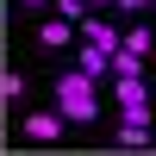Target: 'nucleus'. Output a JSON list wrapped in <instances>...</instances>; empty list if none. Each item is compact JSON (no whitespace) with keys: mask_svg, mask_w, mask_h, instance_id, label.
<instances>
[{"mask_svg":"<svg viewBox=\"0 0 156 156\" xmlns=\"http://www.w3.org/2000/svg\"><path fill=\"white\" fill-rule=\"evenodd\" d=\"M19 6H31V12H44V6H50V0H19Z\"/></svg>","mask_w":156,"mask_h":156,"instance_id":"f8f14e48","label":"nucleus"},{"mask_svg":"<svg viewBox=\"0 0 156 156\" xmlns=\"http://www.w3.org/2000/svg\"><path fill=\"white\" fill-rule=\"evenodd\" d=\"M81 37H87V50H100V56H112V50H119V31H112L106 19H94V12L81 19Z\"/></svg>","mask_w":156,"mask_h":156,"instance_id":"7ed1b4c3","label":"nucleus"},{"mask_svg":"<svg viewBox=\"0 0 156 156\" xmlns=\"http://www.w3.org/2000/svg\"><path fill=\"white\" fill-rule=\"evenodd\" d=\"M56 112H62V125H94L100 94H94V81H87L81 69H69V75L56 81Z\"/></svg>","mask_w":156,"mask_h":156,"instance_id":"f257e3e1","label":"nucleus"},{"mask_svg":"<svg viewBox=\"0 0 156 156\" xmlns=\"http://www.w3.org/2000/svg\"><path fill=\"white\" fill-rule=\"evenodd\" d=\"M0 75H6V69H0Z\"/></svg>","mask_w":156,"mask_h":156,"instance_id":"ddd939ff","label":"nucleus"},{"mask_svg":"<svg viewBox=\"0 0 156 156\" xmlns=\"http://www.w3.org/2000/svg\"><path fill=\"white\" fill-rule=\"evenodd\" d=\"M50 6H56V19H69V25H81L87 12H94V6H87V0H50Z\"/></svg>","mask_w":156,"mask_h":156,"instance_id":"6e6552de","label":"nucleus"},{"mask_svg":"<svg viewBox=\"0 0 156 156\" xmlns=\"http://www.w3.org/2000/svg\"><path fill=\"white\" fill-rule=\"evenodd\" d=\"M19 94H25V75L6 69V75H0V100H19Z\"/></svg>","mask_w":156,"mask_h":156,"instance_id":"1a4fd4ad","label":"nucleus"},{"mask_svg":"<svg viewBox=\"0 0 156 156\" xmlns=\"http://www.w3.org/2000/svg\"><path fill=\"white\" fill-rule=\"evenodd\" d=\"M69 37H75V25H69V19H44V31H37V44H44V50H62Z\"/></svg>","mask_w":156,"mask_h":156,"instance_id":"423d86ee","label":"nucleus"},{"mask_svg":"<svg viewBox=\"0 0 156 156\" xmlns=\"http://www.w3.org/2000/svg\"><path fill=\"white\" fill-rule=\"evenodd\" d=\"M25 137H31V144H50V137H62V112H25Z\"/></svg>","mask_w":156,"mask_h":156,"instance_id":"20e7f679","label":"nucleus"},{"mask_svg":"<svg viewBox=\"0 0 156 156\" xmlns=\"http://www.w3.org/2000/svg\"><path fill=\"white\" fill-rule=\"evenodd\" d=\"M112 100H119L125 119H150V87H144V81H119V94H112Z\"/></svg>","mask_w":156,"mask_h":156,"instance_id":"f03ea898","label":"nucleus"},{"mask_svg":"<svg viewBox=\"0 0 156 156\" xmlns=\"http://www.w3.org/2000/svg\"><path fill=\"white\" fill-rule=\"evenodd\" d=\"M150 144V119H125L119 125V150H144Z\"/></svg>","mask_w":156,"mask_h":156,"instance_id":"0eeeda50","label":"nucleus"},{"mask_svg":"<svg viewBox=\"0 0 156 156\" xmlns=\"http://www.w3.org/2000/svg\"><path fill=\"white\" fill-rule=\"evenodd\" d=\"M119 50H137V56H144V50H150V31H144V25H137V31H125Z\"/></svg>","mask_w":156,"mask_h":156,"instance_id":"9d476101","label":"nucleus"},{"mask_svg":"<svg viewBox=\"0 0 156 156\" xmlns=\"http://www.w3.org/2000/svg\"><path fill=\"white\" fill-rule=\"evenodd\" d=\"M106 75H112V81H144V56H137V50H112Z\"/></svg>","mask_w":156,"mask_h":156,"instance_id":"39448f33","label":"nucleus"},{"mask_svg":"<svg viewBox=\"0 0 156 156\" xmlns=\"http://www.w3.org/2000/svg\"><path fill=\"white\" fill-rule=\"evenodd\" d=\"M112 6H119V12H144L150 0H112Z\"/></svg>","mask_w":156,"mask_h":156,"instance_id":"9b49d317","label":"nucleus"}]
</instances>
